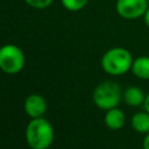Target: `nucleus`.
Segmentation results:
<instances>
[{
	"label": "nucleus",
	"instance_id": "obj_1",
	"mask_svg": "<svg viewBox=\"0 0 149 149\" xmlns=\"http://www.w3.org/2000/svg\"><path fill=\"white\" fill-rule=\"evenodd\" d=\"M26 141L31 149H48L54 141V128L43 119H33L26 128Z\"/></svg>",
	"mask_w": 149,
	"mask_h": 149
},
{
	"label": "nucleus",
	"instance_id": "obj_2",
	"mask_svg": "<svg viewBox=\"0 0 149 149\" xmlns=\"http://www.w3.org/2000/svg\"><path fill=\"white\" fill-rule=\"evenodd\" d=\"M133 58L128 50L123 48H112L102 56L101 66L102 69L113 76L126 73L132 69Z\"/></svg>",
	"mask_w": 149,
	"mask_h": 149
},
{
	"label": "nucleus",
	"instance_id": "obj_3",
	"mask_svg": "<svg viewBox=\"0 0 149 149\" xmlns=\"http://www.w3.org/2000/svg\"><path fill=\"white\" fill-rule=\"evenodd\" d=\"M122 94L121 87L116 83L106 80L95 87L93 92V101L99 108L108 111L119 105Z\"/></svg>",
	"mask_w": 149,
	"mask_h": 149
},
{
	"label": "nucleus",
	"instance_id": "obj_4",
	"mask_svg": "<svg viewBox=\"0 0 149 149\" xmlns=\"http://www.w3.org/2000/svg\"><path fill=\"white\" fill-rule=\"evenodd\" d=\"M24 56L21 49L14 44H7L0 50V68L3 72L14 74L22 70Z\"/></svg>",
	"mask_w": 149,
	"mask_h": 149
},
{
	"label": "nucleus",
	"instance_id": "obj_5",
	"mask_svg": "<svg viewBox=\"0 0 149 149\" xmlns=\"http://www.w3.org/2000/svg\"><path fill=\"white\" fill-rule=\"evenodd\" d=\"M148 9V0H118L116 12L125 19H136L144 15Z\"/></svg>",
	"mask_w": 149,
	"mask_h": 149
},
{
	"label": "nucleus",
	"instance_id": "obj_6",
	"mask_svg": "<svg viewBox=\"0 0 149 149\" xmlns=\"http://www.w3.org/2000/svg\"><path fill=\"white\" fill-rule=\"evenodd\" d=\"M47 111V101L40 94H30L24 100V112L33 119L41 118Z\"/></svg>",
	"mask_w": 149,
	"mask_h": 149
},
{
	"label": "nucleus",
	"instance_id": "obj_7",
	"mask_svg": "<svg viewBox=\"0 0 149 149\" xmlns=\"http://www.w3.org/2000/svg\"><path fill=\"white\" fill-rule=\"evenodd\" d=\"M126 118L122 111L114 107L106 112L105 114V123L109 129H120L125 125Z\"/></svg>",
	"mask_w": 149,
	"mask_h": 149
},
{
	"label": "nucleus",
	"instance_id": "obj_8",
	"mask_svg": "<svg viewBox=\"0 0 149 149\" xmlns=\"http://www.w3.org/2000/svg\"><path fill=\"white\" fill-rule=\"evenodd\" d=\"M123 99L128 106L136 107V106H140L144 102L146 97H144L143 91L141 88L132 86V87H128L123 92Z\"/></svg>",
	"mask_w": 149,
	"mask_h": 149
},
{
	"label": "nucleus",
	"instance_id": "obj_9",
	"mask_svg": "<svg viewBox=\"0 0 149 149\" xmlns=\"http://www.w3.org/2000/svg\"><path fill=\"white\" fill-rule=\"evenodd\" d=\"M132 71L141 79H149V57L141 56L133 61Z\"/></svg>",
	"mask_w": 149,
	"mask_h": 149
},
{
	"label": "nucleus",
	"instance_id": "obj_10",
	"mask_svg": "<svg viewBox=\"0 0 149 149\" xmlns=\"http://www.w3.org/2000/svg\"><path fill=\"white\" fill-rule=\"evenodd\" d=\"M132 127L137 133L148 134L149 133V113L148 112L135 113L132 118Z\"/></svg>",
	"mask_w": 149,
	"mask_h": 149
},
{
	"label": "nucleus",
	"instance_id": "obj_11",
	"mask_svg": "<svg viewBox=\"0 0 149 149\" xmlns=\"http://www.w3.org/2000/svg\"><path fill=\"white\" fill-rule=\"evenodd\" d=\"M88 0H62L63 6L69 10H79L81 9Z\"/></svg>",
	"mask_w": 149,
	"mask_h": 149
},
{
	"label": "nucleus",
	"instance_id": "obj_12",
	"mask_svg": "<svg viewBox=\"0 0 149 149\" xmlns=\"http://www.w3.org/2000/svg\"><path fill=\"white\" fill-rule=\"evenodd\" d=\"M29 6L34 8H45L51 5L52 0H24Z\"/></svg>",
	"mask_w": 149,
	"mask_h": 149
},
{
	"label": "nucleus",
	"instance_id": "obj_13",
	"mask_svg": "<svg viewBox=\"0 0 149 149\" xmlns=\"http://www.w3.org/2000/svg\"><path fill=\"white\" fill-rule=\"evenodd\" d=\"M143 149H149V133L146 135L143 140Z\"/></svg>",
	"mask_w": 149,
	"mask_h": 149
},
{
	"label": "nucleus",
	"instance_id": "obj_14",
	"mask_svg": "<svg viewBox=\"0 0 149 149\" xmlns=\"http://www.w3.org/2000/svg\"><path fill=\"white\" fill-rule=\"evenodd\" d=\"M143 106H144L146 112H148V113H149V94H147V95H146V99H144Z\"/></svg>",
	"mask_w": 149,
	"mask_h": 149
},
{
	"label": "nucleus",
	"instance_id": "obj_15",
	"mask_svg": "<svg viewBox=\"0 0 149 149\" xmlns=\"http://www.w3.org/2000/svg\"><path fill=\"white\" fill-rule=\"evenodd\" d=\"M144 22H146V24L149 27V8L146 10V13H144Z\"/></svg>",
	"mask_w": 149,
	"mask_h": 149
},
{
	"label": "nucleus",
	"instance_id": "obj_16",
	"mask_svg": "<svg viewBox=\"0 0 149 149\" xmlns=\"http://www.w3.org/2000/svg\"><path fill=\"white\" fill-rule=\"evenodd\" d=\"M148 2H149V0H148Z\"/></svg>",
	"mask_w": 149,
	"mask_h": 149
}]
</instances>
